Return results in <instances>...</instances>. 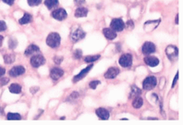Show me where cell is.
<instances>
[{
	"mask_svg": "<svg viewBox=\"0 0 183 125\" xmlns=\"http://www.w3.org/2000/svg\"><path fill=\"white\" fill-rule=\"evenodd\" d=\"M60 42H61V38H60V35L57 32H52L46 38L47 45L52 47V48L58 47L59 45H60Z\"/></svg>",
	"mask_w": 183,
	"mask_h": 125,
	"instance_id": "6da1fadb",
	"label": "cell"
},
{
	"mask_svg": "<svg viewBox=\"0 0 183 125\" xmlns=\"http://www.w3.org/2000/svg\"><path fill=\"white\" fill-rule=\"evenodd\" d=\"M157 84V80L155 76H149L143 82V87L144 90H151L155 87Z\"/></svg>",
	"mask_w": 183,
	"mask_h": 125,
	"instance_id": "7a4b0ae2",
	"label": "cell"
},
{
	"mask_svg": "<svg viewBox=\"0 0 183 125\" xmlns=\"http://www.w3.org/2000/svg\"><path fill=\"white\" fill-rule=\"evenodd\" d=\"M166 54L168 56V58L171 60V61H174L178 58V56H179V50H178V47L177 46H174V45H168L167 48H166Z\"/></svg>",
	"mask_w": 183,
	"mask_h": 125,
	"instance_id": "3957f363",
	"label": "cell"
},
{
	"mask_svg": "<svg viewBox=\"0 0 183 125\" xmlns=\"http://www.w3.org/2000/svg\"><path fill=\"white\" fill-rule=\"evenodd\" d=\"M111 29H113L115 32H121L125 29V23L121 19H112L110 23Z\"/></svg>",
	"mask_w": 183,
	"mask_h": 125,
	"instance_id": "277c9868",
	"label": "cell"
},
{
	"mask_svg": "<svg viewBox=\"0 0 183 125\" xmlns=\"http://www.w3.org/2000/svg\"><path fill=\"white\" fill-rule=\"evenodd\" d=\"M119 64L123 68H129L132 65V56L130 54H123L119 58Z\"/></svg>",
	"mask_w": 183,
	"mask_h": 125,
	"instance_id": "5b68a950",
	"label": "cell"
},
{
	"mask_svg": "<svg viewBox=\"0 0 183 125\" xmlns=\"http://www.w3.org/2000/svg\"><path fill=\"white\" fill-rule=\"evenodd\" d=\"M45 63V58L43 55H34L31 58V64L33 68H38Z\"/></svg>",
	"mask_w": 183,
	"mask_h": 125,
	"instance_id": "8992f818",
	"label": "cell"
},
{
	"mask_svg": "<svg viewBox=\"0 0 183 125\" xmlns=\"http://www.w3.org/2000/svg\"><path fill=\"white\" fill-rule=\"evenodd\" d=\"M52 16L54 19H57V20H63L67 18L68 14L64 8H57L52 12Z\"/></svg>",
	"mask_w": 183,
	"mask_h": 125,
	"instance_id": "52a82bcc",
	"label": "cell"
},
{
	"mask_svg": "<svg viewBox=\"0 0 183 125\" xmlns=\"http://www.w3.org/2000/svg\"><path fill=\"white\" fill-rule=\"evenodd\" d=\"M142 51L144 55H150L155 52V45L152 42H145L142 47Z\"/></svg>",
	"mask_w": 183,
	"mask_h": 125,
	"instance_id": "ba28073f",
	"label": "cell"
},
{
	"mask_svg": "<svg viewBox=\"0 0 183 125\" xmlns=\"http://www.w3.org/2000/svg\"><path fill=\"white\" fill-rule=\"evenodd\" d=\"M85 32L83 30V29H81V28H79V29H77L73 33H72V35H71V40L74 42V43H76V42H79V41H81L82 39H83L84 37H85Z\"/></svg>",
	"mask_w": 183,
	"mask_h": 125,
	"instance_id": "9c48e42d",
	"label": "cell"
},
{
	"mask_svg": "<svg viewBox=\"0 0 183 125\" xmlns=\"http://www.w3.org/2000/svg\"><path fill=\"white\" fill-rule=\"evenodd\" d=\"M64 75V71L60 68H53L50 71V77L54 81H57Z\"/></svg>",
	"mask_w": 183,
	"mask_h": 125,
	"instance_id": "30bf717a",
	"label": "cell"
},
{
	"mask_svg": "<svg viewBox=\"0 0 183 125\" xmlns=\"http://www.w3.org/2000/svg\"><path fill=\"white\" fill-rule=\"evenodd\" d=\"M92 67H93V64H91V65H89L88 67H86L85 69H83L78 75H76V76L73 78V82H74V83H77V82L81 81L82 79H83V78L88 74V72L91 71Z\"/></svg>",
	"mask_w": 183,
	"mask_h": 125,
	"instance_id": "8fae6325",
	"label": "cell"
},
{
	"mask_svg": "<svg viewBox=\"0 0 183 125\" xmlns=\"http://www.w3.org/2000/svg\"><path fill=\"white\" fill-rule=\"evenodd\" d=\"M25 72V69L22 66H16L9 71V75L11 77H18Z\"/></svg>",
	"mask_w": 183,
	"mask_h": 125,
	"instance_id": "7c38bea8",
	"label": "cell"
},
{
	"mask_svg": "<svg viewBox=\"0 0 183 125\" xmlns=\"http://www.w3.org/2000/svg\"><path fill=\"white\" fill-rule=\"evenodd\" d=\"M118 74H119V70L117 68L112 67V68H109L106 71V72L104 73V78L105 79H114Z\"/></svg>",
	"mask_w": 183,
	"mask_h": 125,
	"instance_id": "4fadbf2b",
	"label": "cell"
},
{
	"mask_svg": "<svg viewBox=\"0 0 183 125\" xmlns=\"http://www.w3.org/2000/svg\"><path fill=\"white\" fill-rule=\"evenodd\" d=\"M95 113H96V115L98 116V118H99V119H101V120L106 121V120H108V119H109V115H110V114H109L108 110H105V109L99 108V109H97V110H96Z\"/></svg>",
	"mask_w": 183,
	"mask_h": 125,
	"instance_id": "5bb4252c",
	"label": "cell"
},
{
	"mask_svg": "<svg viewBox=\"0 0 183 125\" xmlns=\"http://www.w3.org/2000/svg\"><path fill=\"white\" fill-rule=\"evenodd\" d=\"M143 60L145 64L150 67H156L159 64V59L155 57H145Z\"/></svg>",
	"mask_w": 183,
	"mask_h": 125,
	"instance_id": "9a60e30c",
	"label": "cell"
},
{
	"mask_svg": "<svg viewBox=\"0 0 183 125\" xmlns=\"http://www.w3.org/2000/svg\"><path fill=\"white\" fill-rule=\"evenodd\" d=\"M103 33L108 40H113V39H115L117 37L116 32L113 29H111V28H104L103 30Z\"/></svg>",
	"mask_w": 183,
	"mask_h": 125,
	"instance_id": "2e32d148",
	"label": "cell"
},
{
	"mask_svg": "<svg viewBox=\"0 0 183 125\" xmlns=\"http://www.w3.org/2000/svg\"><path fill=\"white\" fill-rule=\"evenodd\" d=\"M39 51H40V48L37 45H29L27 47V49L25 50L24 54H25V56H32V55H33L35 53H38Z\"/></svg>",
	"mask_w": 183,
	"mask_h": 125,
	"instance_id": "e0dca14e",
	"label": "cell"
},
{
	"mask_svg": "<svg viewBox=\"0 0 183 125\" xmlns=\"http://www.w3.org/2000/svg\"><path fill=\"white\" fill-rule=\"evenodd\" d=\"M87 15H88V9L85 7H78L75 11L76 18H83V17H86Z\"/></svg>",
	"mask_w": 183,
	"mask_h": 125,
	"instance_id": "ac0fdd59",
	"label": "cell"
},
{
	"mask_svg": "<svg viewBox=\"0 0 183 125\" xmlns=\"http://www.w3.org/2000/svg\"><path fill=\"white\" fill-rule=\"evenodd\" d=\"M32 17L30 14L25 13L23 15V17L19 19V24H27V23H30L32 21Z\"/></svg>",
	"mask_w": 183,
	"mask_h": 125,
	"instance_id": "d6986e66",
	"label": "cell"
},
{
	"mask_svg": "<svg viewBox=\"0 0 183 125\" xmlns=\"http://www.w3.org/2000/svg\"><path fill=\"white\" fill-rule=\"evenodd\" d=\"M45 5L47 8L49 9H53L55 7L57 6L58 5V0H45Z\"/></svg>",
	"mask_w": 183,
	"mask_h": 125,
	"instance_id": "ffe728a7",
	"label": "cell"
},
{
	"mask_svg": "<svg viewBox=\"0 0 183 125\" xmlns=\"http://www.w3.org/2000/svg\"><path fill=\"white\" fill-rule=\"evenodd\" d=\"M142 94V90L139 89L138 87H136L135 85H132L131 86V90H130V97H139L140 95Z\"/></svg>",
	"mask_w": 183,
	"mask_h": 125,
	"instance_id": "44dd1931",
	"label": "cell"
},
{
	"mask_svg": "<svg viewBox=\"0 0 183 125\" xmlns=\"http://www.w3.org/2000/svg\"><path fill=\"white\" fill-rule=\"evenodd\" d=\"M9 91L12 94H19L21 92V86L18 84H12L9 86Z\"/></svg>",
	"mask_w": 183,
	"mask_h": 125,
	"instance_id": "7402d4cb",
	"label": "cell"
},
{
	"mask_svg": "<svg viewBox=\"0 0 183 125\" xmlns=\"http://www.w3.org/2000/svg\"><path fill=\"white\" fill-rule=\"evenodd\" d=\"M143 98H141L139 97H136L132 102V106L135 109H140L143 106Z\"/></svg>",
	"mask_w": 183,
	"mask_h": 125,
	"instance_id": "603a6c76",
	"label": "cell"
},
{
	"mask_svg": "<svg viewBox=\"0 0 183 125\" xmlns=\"http://www.w3.org/2000/svg\"><path fill=\"white\" fill-rule=\"evenodd\" d=\"M6 119L8 121H19V120L21 119V117H20V115L19 113H11L10 112V113L7 114Z\"/></svg>",
	"mask_w": 183,
	"mask_h": 125,
	"instance_id": "cb8c5ba5",
	"label": "cell"
},
{
	"mask_svg": "<svg viewBox=\"0 0 183 125\" xmlns=\"http://www.w3.org/2000/svg\"><path fill=\"white\" fill-rule=\"evenodd\" d=\"M99 58H100V55H96V56H88V57H86V58H84V60H85V62H87V63H92V62L96 61V60L99 59Z\"/></svg>",
	"mask_w": 183,
	"mask_h": 125,
	"instance_id": "d4e9b609",
	"label": "cell"
},
{
	"mask_svg": "<svg viewBox=\"0 0 183 125\" xmlns=\"http://www.w3.org/2000/svg\"><path fill=\"white\" fill-rule=\"evenodd\" d=\"M4 61L6 64H11L15 61V57L13 55H6L4 56Z\"/></svg>",
	"mask_w": 183,
	"mask_h": 125,
	"instance_id": "484cf974",
	"label": "cell"
},
{
	"mask_svg": "<svg viewBox=\"0 0 183 125\" xmlns=\"http://www.w3.org/2000/svg\"><path fill=\"white\" fill-rule=\"evenodd\" d=\"M17 45H18V42H17L16 39H14V38L9 39V41H8V46H9L10 49H15Z\"/></svg>",
	"mask_w": 183,
	"mask_h": 125,
	"instance_id": "4316f807",
	"label": "cell"
},
{
	"mask_svg": "<svg viewBox=\"0 0 183 125\" xmlns=\"http://www.w3.org/2000/svg\"><path fill=\"white\" fill-rule=\"evenodd\" d=\"M82 56H83V51L81 49H76L73 53V57L76 59H80L82 58Z\"/></svg>",
	"mask_w": 183,
	"mask_h": 125,
	"instance_id": "83f0119b",
	"label": "cell"
},
{
	"mask_svg": "<svg viewBox=\"0 0 183 125\" xmlns=\"http://www.w3.org/2000/svg\"><path fill=\"white\" fill-rule=\"evenodd\" d=\"M27 1H28V4L31 6H39L42 3V0H27Z\"/></svg>",
	"mask_w": 183,
	"mask_h": 125,
	"instance_id": "f1b7e54d",
	"label": "cell"
},
{
	"mask_svg": "<svg viewBox=\"0 0 183 125\" xmlns=\"http://www.w3.org/2000/svg\"><path fill=\"white\" fill-rule=\"evenodd\" d=\"M100 84H101L100 81H98V80H93V81H92L91 83L89 84V86H90L91 89H95V88L97 87V85H99Z\"/></svg>",
	"mask_w": 183,
	"mask_h": 125,
	"instance_id": "f546056e",
	"label": "cell"
},
{
	"mask_svg": "<svg viewBox=\"0 0 183 125\" xmlns=\"http://www.w3.org/2000/svg\"><path fill=\"white\" fill-rule=\"evenodd\" d=\"M125 26H127L130 30H132V29L134 28V23H133V21H132L131 19H130V20H128V22L125 24Z\"/></svg>",
	"mask_w": 183,
	"mask_h": 125,
	"instance_id": "4dcf8cb0",
	"label": "cell"
},
{
	"mask_svg": "<svg viewBox=\"0 0 183 125\" xmlns=\"http://www.w3.org/2000/svg\"><path fill=\"white\" fill-rule=\"evenodd\" d=\"M6 29V24L4 20H0V32H3Z\"/></svg>",
	"mask_w": 183,
	"mask_h": 125,
	"instance_id": "1f68e13d",
	"label": "cell"
},
{
	"mask_svg": "<svg viewBox=\"0 0 183 125\" xmlns=\"http://www.w3.org/2000/svg\"><path fill=\"white\" fill-rule=\"evenodd\" d=\"M63 60V58L62 57H55L54 58V61L56 64H60Z\"/></svg>",
	"mask_w": 183,
	"mask_h": 125,
	"instance_id": "d6a6232c",
	"label": "cell"
},
{
	"mask_svg": "<svg viewBox=\"0 0 183 125\" xmlns=\"http://www.w3.org/2000/svg\"><path fill=\"white\" fill-rule=\"evenodd\" d=\"M8 81H9V79H7V78H1L0 79V85L3 86V85L6 84L8 83Z\"/></svg>",
	"mask_w": 183,
	"mask_h": 125,
	"instance_id": "836d02e7",
	"label": "cell"
},
{
	"mask_svg": "<svg viewBox=\"0 0 183 125\" xmlns=\"http://www.w3.org/2000/svg\"><path fill=\"white\" fill-rule=\"evenodd\" d=\"M178 79H179V72H177L176 77L174 78V81H173V83H172V88H174V87H175V85H176V83H177Z\"/></svg>",
	"mask_w": 183,
	"mask_h": 125,
	"instance_id": "e575fe53",
	"label": "cell"
},
{
	"mask_svg": "<svg viewBox=\"0 0 183 125\" xmlns=\"http://www.w3.org/2000/svg\"><path fill=\"white\" fill-rule=\"evenodd\" d=\"M14 1H15V0H3L4 3H6V4H7V5H9V6H11V5L14 3Z\"/></svg>",
	"mask_w": 183,
	"mask_h": 125,
	"instance_id": "d590c367",
	"label": "cell"
},
{
	"mask_svg": "<svg viewBox=\"0 0 183 125\" xmlns=\"http://www.w3.org/2000/svg\"><path fill=\"white\" fill-rule=\"evenodd\" d=\"M5 73H6V70L4 68L0 67V77H2L3 75H5Z\"/></svg>",
	"mask_w": 183,
	"mask_h": 125,
	"instance_id": "8d00e7d4",
	"label": "cell"
},
{
	"mask_svg": "<svg viewBox=\"0 0 183 125\" xmlns=\"http://www.w3.org/2000/svg\"><path fill=\"white\" fill-rule=\"evenodd\" d=\"M38 90H39V88H38V87H36L35 89H34V88H31V92H32V94H35Z\"/></svg>",
	"mask_w": 183,
	"mask_h": 125,
	"instance_id": "74e56055",
	"label": "cell"
},
{
	"mask_svg": "<svg viewBox=\"0 0 183 125\" xmlns=\"http://www.w3.org/2000/svg\"><path fill=\"white\" fill-rule=\"evenodd\" d=\"M3 39L4 37L2 35H0V46H2V44H3Z\"/></svg>",
	"mask_w": 183,
	"mask_h": 125,
	"instance_id": "f35d334b",
	"label": "cell"
},
{
	"mask_svg": "<svg viewBox=\"0 0 183 125\" xmlns=\"http://www.w3.org/2000/svg\"><path fill=\"white\" fill-rule=\"evenodd\" d=\"M176 23L177 24L179 23V14H177V17H176Z\"/></svg>",
	"mask_w": 183,
	"mask_h": 125,
	"instance_id": "ab89813d",
	"label": "cell"
},
{
	"mask_svg": "<svg viewBox=\"0 0 183 125\" xmlns=\"http://www.w3.org/2000/svg\"><path fill=\"white\" fill-rule=\"evenodd\" d=\"M1 111H2V110H1V108H0V113H1Z\"/></svg>",
	"mask_w": 183,
	"mask_h": 125,
	"instance_id": "60d3db41",
	"label": "cell"
}]
</instances>
